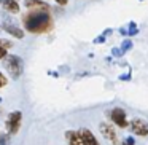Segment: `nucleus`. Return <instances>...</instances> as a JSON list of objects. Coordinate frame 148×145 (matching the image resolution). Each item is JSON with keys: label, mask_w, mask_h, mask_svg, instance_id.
Here are the masks:
<instances>
[{"label": "nucleus", "mask_w": 148, "mask_h": 145, "mask_svg": "<svg viewBox=\"0 0 148 145\" xmlns=\"http://www.w3.org/2000/svg\"><path fill=\"white\" fill-rule=\"evenodd\" d=\"M23 24L30 34H45L53 29V18L48 8H32L23 16Z\"/></svg>", "instance_id": "nucleus-1"}, {"label": "nucleus", "mask_w": 148, "mask_h": 145, "mask_svg": "<svg viewBox=\"0 0 148 145\" xmlns=\"http://www.w3.org/2000/svg\"><path fill=\"white\" fill-rule=\"evenodd\" d=\"M5 59H7V61H5V65H7L8 74L11 75V78L16 80V78L23 74V61H21V58L11 56V54H8Z\"/></svg>", "instance_id": "nucleus-2"}, {"label": "nucleus", "mask_w": 148, "mask_h": 145, "mask_svg": "<svg viewBox=\"0 0 148 145\" xmlns=\"http://www.w3.org/2000/svg\"><path fill=\"white\" fill-rule=\"evenodd\" d=\"M21 120H23V113H21L19 110L11 112L10 115H8L7 123H5L8 134H11V135L18 134V131H19V128H21Z\"/></svg>", "instance_id": "nucleus-3"}, {"label": "nucleus", "mask_w": 148, "mask_h": 145, "mask_svg": "<svg viewBox=\"0 0 148 145\" xmlns=\"http://www.w3.org/2000/svg\"><path fill=\"white\" fill-rule=\"evenodd\" d=\"M100 132H102V135L107 139V140H110L113 145H119V139H118V132L115 131V128H113L112 124H108V123H100Z\"/></svg>", "instance_id": "nucleus-4"}, {"label": "nucleus", "mask_w": 148, "mask_h": 145, "mask_svg": "<svg viewBox=\"0 0 148 145\" xmlns=\"http://www.w3.org/2000/svg\"><path fill=\"white\" fill-rule=\"evenodd\" d=\"M110 118H112V121L115 123L116 126H119V128H126V126L129 124L127 118H126V112L123 109H119V107H116V109H113L112 112H110Z\"/></svg>", "instance_id": "nucleus-5"}, {"label": "nucleus", "mask_w": 148, "mask_h": 145, "mask_svg": "<svg viewBox=\"0 0 148 145\" xmlns=\"http://www.w3.org/2000/svg\"><path fill=\"white\" fill-rule=\"evenodd\" d=\"M131 129L137 135H148V123L142 118H134L131 121Z\"/></svg>", "instance_id": "nucleus-6"}, {"label": "nucleus", "mask_w": 148, "mask_h": 145, "mask_svg": "<svg viewBox=\"0 0 148 145\" xmlns=\"http://www.w3.org/2000/svg\"><path fill=\"white\" fill-rule=\"evenodd\" d=\"M80 135H81V140H83V144L84 145H99V142H97V139L94 137V134L89 131V129H86V128H83V129H80Z\"/></svg>", "instance_id": "nucleus-7"}, {"label": "nucleus", "mask_w": 148, "mask_h": 145, "mask_svg": "<svg viewBox=\"0 0 148 145\" xmlns=\"http://www.w3.org/2000/svg\"><path fill=\"white\" fill-rule=\"evenodd\" d=\"M65 137H67V140H69V145H84L83 140H81L80 132L67 131V132H65Z\"/></svg>", "instance_id": "nucleus-8"}, {"label": "nucleus", "mask_w": 148, "mask_h": 145, "mask_svg": "<svg viewBox=\"0 0 148 145\" xmlns=\"http://www.w3.org/2000/svg\"><path fill=\"white\" fill-rule=\"evenodd\" d=\"M3 30H5V32H8L10 35L16 37V38H23V37H24L23 30L18 29L16 26H11V24H3Z\"/></svg>", "instance_id": "nucleus-9"}, {"label": "nucleus", "mask_w": 148, "mask_h": 145, "mask_svg": "<svg viewBox=\"0 0 148 145\" xmlns=\"http://www.w3.org/2000/svg\"><path fill=\"white\" fill-rule=\"evenodd\" d=\"M3 8L5 10H8L10 13H18L19 11V5H18L16 0H3Z\"/></svg>", "instance_id": "nucleus-10"}, {"label": "nucleus", "mask_w": 148, "mask_h": 145, "mask_svg": "<svg viewBox=\"0 0 148 145\" xmlns=\"http://www.w3.org/2000/svg\"><path fill=\"white\" fill-rule=\"evenodd\" d=\"M26 7L27 8H48L40 0H26Z\"/></svg>", "instance_id": "nucleus-11"}, {"label": "nucleus", "mask_w": 148, "mask_h": 145, "mask_svg": "<svg viewBox=\"0 0 148 145\" xmlns=\"http://www.w3.org/2000/svg\"><path fill=\"white\" fill-rule=\"evenodd\" d=\"M0 145H10V142H8V135L0 134Z\"/></svg>", "instance_id": "nucleus-12"}, {"label": "nucleus", "mask_w": 148, "mask_h": 145, "mask_svg": "<svg viewBox=\"0 0 148 145\" xmlns=\"http://www.w3.org/2000/svg\"><path fill=\"white\" fill-rule=\"evenodd\" d=\"M7 56H8V53H7V48H5L3 45H0V59L7 58Z\"/></svg>", "instance_id": "nucleus-13"}, {"label": "nucleus", "mask_w": 148, "mask_h": 145, "mask_svg": "<svg viewBox=\"0 0 148 145\" xmlns=\"http://www.w3.org/2000/svg\"><path fill=\"white\" fill-rule=\"evenodd\" d=\"M5 85H7V77H5L2 72H0V88H3Z\"/></svg>", "instance_id": "nucleus-14"}, {"label": "nucleus", "mask_w": 148, "mask_h": 145, "mask_svg": "<svg viewBox=\"0 0 148 145\" xmlns=\"http://www.w3.org/2000/svg\"><path fill=\"white\" fill-rule=\"evenodd\" d=\"M121 145H135V140H134L132 137H126V140L123 142Z\"/></svg>", "instance_id": "nucleus-15"}, {"label": "nucleus", "mask_w": 148, "mask_h": 145, "mask_svg": "<svg viewBox=\"0 0 148 145\" xmlns=\"http://www.w3.org/2000/svg\"><path fill=\"white\" fill-rule=\"evenodd\" d=\"M56 3H59V5H67V0H56Z\"/></svg>", "instance_id": "nucleus-16"}, {"label": "nucleus", "mask_w": 148, "mask_h": 145, "mask_svg": "<svg viewBox=\"0 0 148 145\" xmlns=\"http://www.w3.org/2000/svg\"><path fill=\"white\" fill-rule=\"evenodd\" d=\"M129 46H131V43H124V45H123V49H127Z\"/></svg>", "instance_id": "nucleus-17"}, {"label": "nucleus", "mask_w": 148, "mask_h": 145, "mask_svg": "<svg viewBox=\"0 0 148 145\" xmlns=\"http://www.w3.org/2000/svg\"><path fill=\"white\" fill-rule=\"evenodd\" d=\"M0 45H2V40H0Z\"/></svg>", "instance_id": "nucleus-18"}]
</instances>
